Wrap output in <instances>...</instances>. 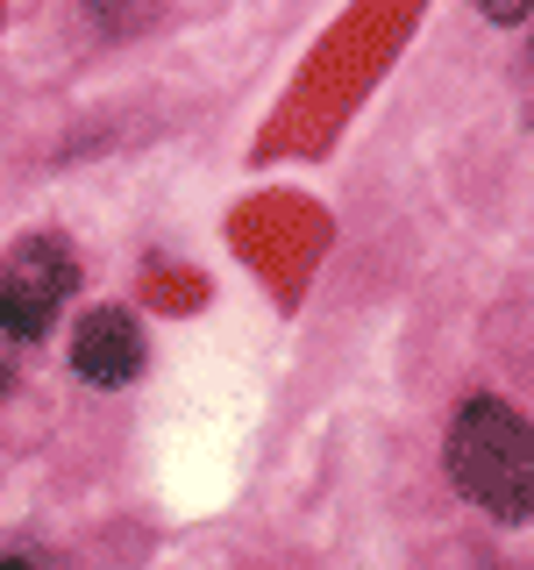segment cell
Segmentation results:
<instances>
[{
    "label": "cell",
    "instance_id": "6da1fadb",
    "mask_svg": "<svg viewBox=\"0 0 534 570\" xmlns=\"http://www.w3.org/2000/svg\"><path fill=\"white\" fill-rule=\"evenodd\" d=\"M449 478L492 521L521 528L534 513V428L492 392L463 400V414L449 421Z\"/></svg>",
    "mask_w": 534,
    "mask_h": 570
},
{
    "label": "cell",
    "instance_id": "7a4b0ae2",
    "mask_svg": "<svg viewBox=\"0 0 534 570\" xmlns=\"http://www.w3.org/2000/svg\"><path fill=\"white\" fill-rule=\"evenodd\" d=\"M71 278H79V264H71V249L58 236H22L0 257V335L36 343V335L58 321Z\"/></svg>",
    "mask_w": 534,
    "mask_h": 570
},
{
    "label": "cell",
    "instance_id": "3957f363",
    "mask_svg": "<svg viewBox=\"0 0 534 570\" xmlns=\"http://www.w3.org/2000/svg\"><path fill=\"white\" fill-rule=\"evenodd\" d=\"M71 371L86 385H129L142 371V321L129 307H93L71 328Z\"/></svg>",
    "mask_w": 534,
    "mask_h": 570
},
{
    "label": "cell",
    "instance_id": "277c9868",
    "mask_svg": "<svg viewBox=\"0 0 534 570\" xmlns=\"http://www.w3.org/2000/svg\"><path fill=\"white\" fill-rule=\"evenodd\" d=\"M521 107H527V129H534V43H527V71H521Z\"/></svg>",
    "mask_w": 534,
    "mask_h": 570
},
{
    "label": "cell",
    "instance_id": "5b68a950",
    "mask_svg": "<svg viewBox=\"0 0 534 570\" xmlns=\"http://www.w3.org/2000/svg\"><path fill=\"white\" fill-rule=\"evenodd\" d=\"M0 570H29V563H22V557H0Z\"/></svg>",
    "mask_w": 534,
    "mask_h": 570
},
{
    "label": "cell",
    "instance_id": "8992f818",
    "mask_svg": "<svg viewBox=\"0 0 534 570\" xmlns=\"http://www.w3.org/2000/svg\"><path fill=\"white\" fill-rule=\"evenodd\" d=\"M0 392H8V371H0Z\"/></svg>",
    "mask_w": 534,
    "mask_h": 570
}]
</instances>
